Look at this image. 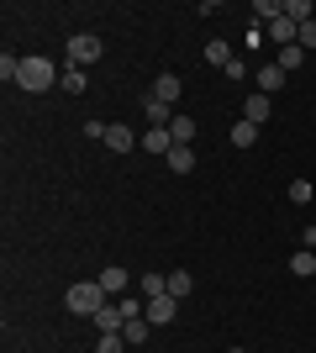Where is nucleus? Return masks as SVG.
<instances>
[{
	"label": "nucleus",
	"mask_w": 316,
	"mask_h": 353,
	"mask_svg": "<svg viewBox=\"0 0 316 353\" xmlns=\"http://www.w3.org/2000/svg\"><path fill=\"white\" fill-rule=\"evenodd\" d=\"M59 85L69 90V95H85V69H63V74H59Z\"/></svg>",
	"instance_id": "nucleus-22"
},
{
	"label": "nucleus",
	"mask_w": 316,
	"mask_h": 353,
	"mask_svg": "<svg viewBox=\"0 0 316 353\" xmlns=\"http://www.w3.org/2000/svg\"><path fill=\"white\" fill-rule=\"evenodd\" d=\"M227 137H232V148H253V143H258V127H253V121H238Z\"/></svg>",
	"instance_id": "nucleus-18"
},
{
	"label": "nucleus",
	"mask_w": 316,
	"mask_h": 353,
	"mask_svg": "<svg viewBox=\"0 0 316 353\" xmlns=\"http://www.w3.org/2000/svg\"><path fill=\"white\" fill-rule=\"evenodd\" d=\"M63 306L74 311V316H95V311L111 306V295L101 290V280H79V285H69V290H63Z\"/></svg>",
	"instance_id": "nucleus-1"
},
{
	"label": "nucleus",
	"mask_w": 316,
	"mask_h": 353,
	"mask_svg": "<svg viewBox=\"0 0 316 353\" xmlns=\"http://www.w3.org/2000/svg\"><path fill=\"white\" fill-rule=\"evenodd\" d=\"M253 79H258V95H274V90H285V79H290V74L280 69V63H258V74H253Z\"/></svg>",
	"instance_id": "nucleus-6"
},
{
	"label": "nucleus",
	"mask_w": 316,
	"mask_h": 353,
	"mask_svg": "<svg viewBox=\"0 0 316 353\" xmlns=\"http://www.w3.org/2000/svg\"><path fill=\"white\" fill-rule=\"evenodd\" d=\"M301 48H316V21H306V27H301Z\"/></svg>",
	"instance_id": "nucleus-27"
},
{
	"label": "nucleus",
	"mask_w": 316,
	"mask_h": 353,
	"mask_svg": "<svg viewBox=\"0 0 316 353\" xmlns=\"http://www.w3.org/2000/svg\"><path fill=\"white\" fill-rule=\"evenodd\" d=\"M274 63H280L285 74H295V69L306 63V48H301V43H295V48H280V53H274Z\"/></svg>",
	"instance_id": "nucleus-16"
},
{
	"label": "nucleus",
	"mask_w": 316,
	"mask_h": 353,
	"mask_svg": "<svg viewBox=\"0 0 316 353\" xmlns=\"http://www.w3.org/2000/svg\"><path fill=\"white\" fill-rule=\"evenodd\" d=\"M290 274H301V280H306V274H316V253H311V248H301L295 259H290Z\"/></svg>",
	"instance_id": "nucleus-20"
},
{
	"label": "nucleus",
	"mask_w": 316,
	"mask_h": 353,
	"mask_svg": "<svg viewBox=\"0 0 316 353\" xmlns=\"http://www.w3.org/2000/svg\"><path fill=\"white\" fill-rule=\"evenodd\" d=\"M95 327H101V332H121V327H127V311L111 301L105 311H95Z\"/></svg>",
	"instance_id": "nucleus-13"
},
{
	"label": "nucleus",
	"mask_w": 316,
	"mask_h": 353,
	"mask_svg": "<svg viewBox=\"0 0 316 353\" xmlns=\"http://www.w3.org/2000/svg\"><path fill=\"white\" fill-rule=\"evenodd\" d=\"M95 353H127V338H121V332H101Z\"/></svg>",
	"instance_id": "nucleus-23"
},
{
	"label": "nucleus",
	"mask_w": 316,
	"mask_h": 353,
	"mask_svg": "<svg viewBox=\"0 0 316 353\" xmlns=\"http://www.w3.org/2000/svg\"><path fill=\"white\" fill-rule=\"evenodd\" d=\"M253 16L264 21V27H269V21H280V16H285V6H280V0H258V6H253Z\"/></svg>",
	"instance_id": "nucleus-21"
},
{
	"label": "nucleus",
	"mask_w": 316,
	"mask_h": 353,
	"mask_svg": "<svg viewBox=\"0 0 316 353\" xmlns=\"http://www.w3.org/2000/svg\"><path fill=\"white\" fill-rule=\"evenodd\" d=\"M285 16H290V21H295V27H306V21H316L311 0H290V6H285Z\"/></svg>",
	"instance_id": "nucleus-19"
},
{
	"label": "nucleus",
	"mask_w": 316,
	"mask_h": 353,
	"mask_svg": "<svg viewBox=\"0 0 316 353\" xmlns=\"http://www.w3.org/2000/svg\"><path fill=\"white\" fill-rule=\"evenodd\" d=\"M169 169H174V174H190V169H196V148H185V143H174L169 148Z\"/></svg>",
	"instance_id": "nucleus-11"
},
{
	"label": "nucleus",
	"mask_w": 316,
	"mask_h": 353,
	"mask_svg": "<svg viewBox=\"0 0 316 353\" xmlns=\"http://www.w3.org/2000/svg\"><path fill=\"white\" fill-rule=\"evenodd\" d=\"M169 148H174L169 127H148V132H143V153H158V159H169Z\"/></svg>",
	"instance_id": "nucleus-10"
},
{
	"label": "nucleus",
	"mask_w": 316,
	"mask_h": 353,
	"mask_svg": "<svg viewBox=\"0 0 316 353\" xmlns=\"http://www.w3.org/2000/svg\"><path fill=\"white\" fill-rule=\"evenodd\" d=\"M306 248H311V253H316V227H306Z\"/></svg>",
	"instance_id": "nucleus-28"
},
{
	"label": "nucleus",
	"mask_w": 316,
	"mask_h": 353,
	"mask_svg": "<svg viewBox=\"0 0 316 353\" xmlns=\"http://www.w3.org/2000/svg\"><path fill=\"white\" fill-rule=\"evenodd\" d=\"M105 127H111V121H85V137H90V143H105Z\"/></svg>",
	"instance_id": "nucleus-25"
},
{
	"label": "nucleus",
	"mask_w": 316,
	"mask_h": 353,
	"mask_svg": "<svg viewBox=\"0 0 316 353\" xmlns=\"http://www.w3.org/2000/svg\"><path fill=\"white\" fill-rule=\"evenodd\" d=\"M227 353H248V348H227Z\"/></svg>",
	"instance_id": "nucleus-29"
},
{
	"label": "nucleus",
	"mask_w": 316,
	"mask_h": 353,
	"mask_svg": "<svg viewBox=\"0 0 316 353\" xmlns=\"http://www.w3.org/2000/svg\"><path fill=\"white\" fill-rule=\"evenodd\" d=\"M290 201H295V206H306V201H311V185H306V179H295V185H290Z\"/></svg>",
	"instance_id": "nucleus-24"
},
{
	"label": "nucleus",
	"mask_w": 316,
	"mask_h": 353,
	"mask_svg": "<svg viewBox=\"0 0 316 353\" xmlns=\"http://www.w3.org/2000/svg\"><path fill=\"white\" fill-rule=\"evenodd\" d=\"M206 63H216V69H227V63H232V48H227L222 37H211V43H206Z\"/></svg>",
	"instance_id": "nucleus-17"
},
{
	"label": "nucleus",
	"mask_w": 316,
	"mask_h": 353,
	"mask_svg": "<svg viewBox=\"0 0 316 353\" xmlns=\"http://www.w3.org/2000/svg\"><path fill=\"white\" fill-rule=\"evenodd\" d=\"M222 74H227V79H248V63H242V59H232Z\"/></svg>",
	"instance_id": "nucleus-26"
},
{
	"label": "nucleus",
	"mask_w": 316,
	"mask_h": 353,
	"mask_svg": "<svg viewBox=\"0 0 316 353\" xmlns=\"http://www.w3.org/2000/svg\"><path fill=\"white\" fill-rule=\"evenodd\" d=\"M101 53H105V43L95 32H74V37H69V69H90Z\"/></svg>",
	"instance_id": "nucleus-2"
},
{
	"label": "nucleus",
	"mask_w": 316,
	"mask_h": 353,
	"mask_svg": "<svg viewBox=\"0 0 316 353\" xmlns=\"http://www.w3.org/2000/svg\"><path fill=\"white\" fill-rule=\"evenodd\" d=\"M190 290H196V274H190V269H169V295H174V301H185Z\"/></svg>",
	"instance_id": "nucleus-14"
},
{
	"label": "nucleus",
	"mask_w": 316,
	"mask_h": 353,
	"mask_svg": "<svg viewBox=\"0 0 316 353\" xmlns=\"http://www.w3.org/2000/svg\"><path fill=\"white\" fill-rule=\"evenodd\" d=\"M180 90H185V79H180V74H158V79H153V101L174 105V101H180Z\"/></svg>",
	"instance_id": "nucleus-8"
},
{
	"label": "nucleus",
	"mask_w": 316,
	"mask_h": 353,
	"mask_svg": "<svg viewBox=\"0 0 316 353\" xmlns=\"http://www.w3.org/2000/svg\"><path fill=\"white\" fill-rule=\"evenodd\" d=\"M169 137H174V143H185V148H190V143H196V117H185V111H180V117L169 121Z\"/></svg>",
	"instance_id": "nucleus-15"
},
{
	"label": "nucleus",
	"mask_w": 316,
	"mask_h": 353,
	"mask_svg": "<svg viewBox=\"0 0 316 353\" xmlns=\"http://www.w3.org/2000/svg\"><path fill=\"white\" fill-rule=\"evenodd\" d=\"M269 117H274V101H269V95H248V101H242V121H253V127H264Z\"/></svg>",
	"instance_id": "nucleus-7"
},
{
	"label": "nucleus",
	"mask_w": 316,
	"mask_h": 353,
	"mask_svg": "<svg viewBox=\"0 0 316 353\" xmlns=\"http://www.w3.org/2000/svg\"><path fill=\"white\" fill-rule=\"evenodd\" d=\"M174 311H180V301H174V295H153L143 316H148L153 327H164V322H174Z\"/></svg>",
	"instance_id": "nucleus-5"
},
{
	"label": "nucleus",
	"mask_w": 316,
	"mask_h": 353,
	"mask_svg": "<svg viewBox=\"0 0 316 353\" xmlns=\"http://www.w3.org/2000/svg\"><path fill=\"white\" fill-rule=\"evenodd\" d=\"M16 85L32 90V95H37V90H48V85H53V59H21V74H16Z\"/></svg>",
	"instance_id": "nucleus-3"
},
{
	"label": "nucleus",
	"mask_w": 316,
	"mask_h": 353,
	"mask_svg": "<svg viewBox=\"0 0 316 353\" xmlns=\"http://www.w3.org/2000/svg\"><path fill=\"white\" fill-rule=\"evenodd\" d=\"M148 332H153L148 316H127V327H121V338L132 343V348H143V343H148Z\"/></svg>",
	"instance_id": "nucleus-12"
},
{
	"label": "nucleus",
	"mask_w": 316,
	"mask_h": 353,
	"mask_svg": "<svg viewBox=\"0 0 316 353\" xmlns=\"http://www.w3.org/2000/svg\"><path fill=\"white\" fill-rule=\"evenodd\" d=\"M127 285H132V274H127V269H116V264L101 269V290L111 295V301H116V295H127Z\"/></svg>",
	"instance_id": "nucleus-9"
},
{
	"label": "nucleus",
	"mask_w": 316,
	"mask_h": 353,
	"mask_svg": "<svg viewBox=\"0 0 316 353\" xmlns=\"http://www.w3.org/2000/svg\"><path fill=\"white\" fill-rule=\"evenodd\" d=\"M105 148H111V153H132V148H143V137H137L127 121H111V127H105Z\"/></svg>",
	"instance_id": "nucleus-4"
}]
</instances>
